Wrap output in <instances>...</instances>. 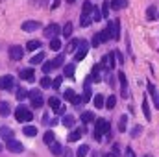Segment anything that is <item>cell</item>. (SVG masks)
Instances as JSON below:
<instances>
[{
    "label": "cell",
    "instance_id": "obj_1",
    "mask_svg": "<svg viewBox=\"0 0 159 157\" xmlns=\"http://www.w3.org/2000/svg\"><path fill=\"white\" fill-rule=\"evenodd\" d=\"M107 131H109V122H107L106 118H98L96 124H94V139L100 141V137H102L104 133H107Z\"/></svg>",
    "mask_w": 159,
    "mask_h": 157
},
{
    "label": "cell",
    "instance_id": "obj_2",
    "mask_svg": "<svg viewBox=\"0 0 159 157\" xmlns=\"http://www.w3.org/2000/svg\"><path fill=\"white\" fill-rule=\"evenodd\" d=\"M15 118H17V122H30L34 118V113L26 105H19L17 111H15Z\"/></svg>",
    "mask_w": 159,
    "mask_h": 157
},
{
    "label": "cell",
    "instance_id": "obj_3",
    "mask_svg": "<svg viewBox=\"0 0 159 157\" xmlns=\"http://www.w3.org/2000/svg\"><path fill=\"white\" fill-rule=\"evenodd\" d=\"M63 61H65V56H63V54H59L57 57H54L52 61H46V63L43 65V72H44V74H48V72H52L54 69H57V67H61V65H63Z\"/></svg>",
    "mask_w": 159,
    "mask_h": 157
},
{
    "label": "cell",
    "instance_id": "obj_4",
    "mask_svg": "<svg viewBox=\"0 0 159 157\" xmlns=\"http://www.w3.org/2000/svg\"><path fill=\"white\" fill-rule=\"evenodd\" d=\"M28 96H30V100H32V105H34L35 109H39L41 105L44 104V100H43V94H41V91H37V89L30 91V92H28Z\"/></svg>",
    "mask_w": 159,
    "mask_h": 157
},
{
    "label": "cell",
    "instance_id": "obj_5",
    "mask_svg": "<svg viewBox=\"0 0 159 157\" xmlns=\"http://www.w3.org/2000/svg\"><path fill=\"white\" fill-rule=\"evenodd\" d=\"M6 148H7L9 152H13V154H20V152H24V146H22V142L15 141L13 137L6 141Z\"/></svg>",
    "mask_w": 159,
    "mask_h": 157
},
{
    "label": "cell",
    "instance_id": "obj_6",
    "mask_svg": "<svg viewBox=\"0 0 159 157\" xmlns=\"http://www.w3.org/2000/svg\"><path fill=\"white\" fill-rule=\"evenodd\" d=\"M78 50H76V54H74V59L76 61H81V59H85V56H87V50H89V44L85 43V41L80 39L78 46H76Z\"/></svg>",
    "mask_w": 159,
    "mask_h": 157
},
{
    "label": "cell",
    "instance_id": "obj_7",
    "mask_svg": "<svg viewBox=\"0 0 159 157\" xmlns=\"http://www.w3.org/2000/svg\"><path fill=\"white\" fill-rule=\"evenodd\" d=\"M9 57L13 59V61H19V59H22V56H24V48L22 46H19V44H13V46H9Z\"/></svg>",
    "mask_w": 159,
    "mask_h": 157
},
{
    "label": "cell",
    "instance_id": "obj_8",
    "mask_svg": "<svg viewBox=\"0 0 159 157\" xmlns=\"http://www.w3.org/2000/svg\"><path fill=\"white\" fill-rule=\"evenodd\" d=\"M100 65H102V69H106V70H113V69H115V54H113V52H111V54H106Z\"/></svg>",
    "mask_w": 159,
    "mask_h": 157
},
{
    "label": "cell",
    "instance_id": "obj_9",
    "mask_svg": "<svg viewBox=\"0 0 159 157\" xmlns=\"http://www.w3.org/2000/svg\"><path fill=\"white\" fill-rule=\"evenodd\" d=\"M107 28L111 30L113 41H119L120 39V20H111V22H107Z\"/></svg>",
    "mask_w": 159,
    "mask_h": 157
},
{
    "label": "cell",
    "instance_id": "obj_10",
    "mask_svg": "<svg viewBox=\"0 0 159 157\" xmlns=\"http://www.w3.org/2000/svg\"><path fill=\"white\" fill-rule=\"evenodd\" d=\"M13 83H15L13 76H9V74L0 76V89H2V91H9V89H13Z\"/></svg>",
    "mask_w": 159,
    "mask_h": 157
},
{
    "label": "cell",
    "instance_id": "obj_11",
    "mask_svg": "<svg viewBox=\"0 0 159 157\" xmlns=\"http://www.w3.org/2000/svg\"><path fill=\"white\" fill-rule=\"evenodd\" d=\"M41 28V22L37 20H26L24 24H22V30L24 32H35V30H39Z\"/></svg>",
    "mask_w": 159,
    "mask_h": 157
},
{
    "label": "cell",
    "instance_id": "obj_12",
    "mask_svg": "<svg viewBox=\"0 0 159 157\" xmlns=\"http://www.w3.org/2000/svg\"><path fill=\"white\" fill-rule=\"evenodd\" d=\"M57 34H59V26H57V24H50V26L44 28V37H50V39H52V37H56Z\"/></svg>",
    "mask_w": 159,
    "mask_h": 157
},
{
    "label": "cell",
    "instance_id": "obj_13",
    "mask_svg": "<svg viewBox=\"0 0 159 157\" xmlns=\"http://www.w3.org/2000/svg\"><path fill=\"white\" fill-rule=\"evenodd\" d=\"M65 100H67V102H72V104H76V105L81 102L80 96H76V92H74L72 89H67V91H65Z\"/></svg>",
    "mask_w": 159,
    "mask_h": 157
},
{
    "label": "cell",
    "instance_id": "obj_14",
    "mask_svg": "<svg viewBox=\"0 0 159 157\" xmlns=\"http://www.w3.org/2000/svg\"><path fill=\"white\" fill-rule=\"evenodd\" d=\"M119 81H120V85H122V94H124V98H128V78H126L124 72H119Z\"/></svg>",
    "mask_w": 159,
    "mask_h": 157
},
{
    "label": "cell",
    "instance_id": "obj_15",
    "mask_svg": "<svg viewBox=\"0 0 159 157\" xmlns=\"http://www.w3.org/2000/svg\"><path fill=\"white\" fill-rule=\"evenodd\" d=\"M48 146H50V152H52V154H54L56 157H59L61 154H63V148H61V144H59V142L52 141V142H50Z\"/></svg>",
    "mask_w": 159,
    "mask_h": 157
},
{
    "label": "cell",
    "instance_id": "obj_16",
    "mask_svg": "<svg viewBox=\"0 0 159 157\" xmlns=\"http://www.w3.org/2000/svg\"><path fill=\"white\" fill-rule=\"evenodd\" d=\"M0 137H2L4 141L11 139V137H13V129H11V128H7V126H4V128L0 129Z\"/></svg>",
    "mask_w": 159,
    "mask_h": 157
},
{
    "label": "cell",
    "instance_id": "obj_17",
    "mask_svg": "<svg viewBox=\"0 0 159 157\" xmlns=\"http://www.w3.org/2000/svg\"><path fill=\"white\" fill-rule=\"evenodd\" d=\"M72 30H74V26H72V22H67V24H65V28L61 30V34H63V37H65V39H69V37L72 35Z\"/></svg>",
    "mask_w": 159,
    "mask_h": 157
},
{
    "label": "cell",
    "instance_id": "obj_18",
    "mask_svg": "<svg viewBox=\"0 0 159 157\" xmlns=\"http://www.w3.org/2000/svg\"><path fill=\"white\" fill-rule=\"evenodd\" d=\"M91 98H93V94H91V87H89V81H87V83H85V92H83V96H81V104H87Z\"/></svg>",
    "mask_w": 159,
    "mask_h": 157
},
{
    "label": "cell",
    "instance_id": "obj_19",
    "mask_svg": "<svg viewBox=\"0 0 159 157\" xmlns=\"http://www.w3.org/2000/svg\"><path fill=\"white\" fill-rule=\"evenodd\" d=\"M34 74H35L34 69H24L20 70V79H34Z\"/></svg>",
    "mask_w": 159,
    "mask_h": 157
},
{
    "label": "cell",
    "instance_id": "obj_20",
    "mask_svg": "<svg viewBox=\"0 0 159 157\" xmlns=\"http://www.w3.org/2000/svg\"><path fill=\"white\" fill-rule=\"evenodd\" d=\"M100 41H102V43L113 41V37H111V30H109V28H106L104 32H100Z\"/></svg>",
    "mask_w": 159,
    "mask_h": 157
},
{
    "label": "cell",
    "instance_id": "obj_21",
    "mask_svg": "<svg viewBox=\"0 0 159 157\" xmlns=\"http://www.w3.org/2000/svg\"><path fill=\"white\" fill-rule=\"evenodd\" d=\"M156 17H157V7H156V6H150V7L146 9V19L152 20V19H156Z\"/></svg>",
    "mask_w": 159,
    "mask_h": 157
},
{
    "label": "cell",
    "instance_id": "obj_22",
    "mask_svg": "<svg viewBox=\"0 0 159 157\" xmlns=\"http://www.w3.org/2000/svg\"><path fill=\"white\" fill-rule=\"evenodd\" d=\"M22 131H24L26 137H35L37 135V128H34V126H26V128H22Z\"/></svg>",
    "mask_w": 159,
    "mask_h": 157
},
{
    "label": "cell",
    "instance_id": "obj_23",
    "mask_svg": "<svg viewBox=\"0 0 159 157\" xmlns=\"http://www.w3.org/2000/svg\"><path fill=\"white\" fill-rule=\"evenodd\" d=\"M9 111H11L9 104H7V102H0V115H2V117H7Z\"/></svg>",
    "mask_w": 159,
    "mask_h": 157
},
{
    "label": "cell",
    "instance_id": "obj_24",
    "mask_svg": "<svg viewBox=\"0 0 159 157\" xmlns=\"http://www.w3.org/2000/svg\"><path fill=\"white\" fill-rule=\"evenodd\" d=\"M143 113H144L146 120H150V118H152V113H150V105H148V100H146V98L143 100Z\"/></svg>",
    "mask_w": 159,
    "mask_h": 157
},
{
    "label": "cell",
    "instance_id": "obj_25",
    "mask_svg": "<svg viewBox=\"0 0 159 157\" xmlns=\"http://www.w3.org/2000/svg\"><path fill=\"white\" fill-rule=\"evenodd\" d=\"M124 6H126V0H111V4H109L111 9H122Z\"/></svg>",
    "mask_w": 159,
    "mask_h": 157
},
{
    "label": "cell",
    "instance_id": "obj_26",
    "mask_svg": "<svg viewBox=\"0 0 159 157\" xmlns=\"http://www.w3.org/2000/svg\"><path fill=\"white\" fill-rule=\"evenodd\" d=\"M81 135H83V131H80V129L72 131V133L69 135V142H76V141H80V139H81Z\"/></svg>",
    "mask_w": 159,
    "mask_h": 157
},
{
    "label": "cell",
    "instance_id": "obj_27",
    "mask_svg": "<svg viewBox=\"0 0 159 157\" xmlns=\"http://www.w3.org/2000/svg\"><path fill=\"white\" fill-rule=\"evenodd\" d=\"M91 22H93V19H91L89 15H81V19H80V26L87 28V26H91Z\"/></svg>",
    "mask_w": 159,
    "mask_h": 157
},
{
    "label": "cell",
    "instance_id": "obj_28",
    "mask_svg": "<svg viewBox=\"0 0 159 157\" xmlns=\"http://www.w3.org/2000/svg\"><path fill=\"white\" fill-rule=\"evenodd\" d=\"M48 104H50V107H52L56 113H57V109L61 107V102H59V98H50V100H48Z\"/></svg>",
    "mask_w": 159,
    "mask_h": 157
},
{
    "label": "cell",
    "instance_id": "obj_29",
    "mask_svg": "<svg viewBox=\"0 0 159 157\" xmlns=\"http://www.w3.org/2000/svg\"><path fill=\"white\" fill-rule=\"evenodd\" d=\"M63 126H65V128H72V126H74V117H72V115H65V117H63Z\"/></svg>",
    "mask_w": 159,
    "mask_h": 157
},
{
    "label": "cell",
    "instance_id": "obj_30",
    "mask_svg": "<svg viewBox=\"0 0 159 157\" xmlns=\"http://www.w3.org/2000/svg\"><path fill=\"white\" fill-rule=\"evenodd\" d=\"M87 154H89V146L87 144H81L78 148V152H76V157H85Z\"/></svg>",
    "mask_w": 159,
    "mask_h": 157
},
{
    "label": "cell",
    "instance_id": "obj_31",
    "mask_svg": "<svg viewBox=\"0 0 159 157\" xmlns=\"http://www.w3.org/2000/svg\"><path fill=\"white\" fill-rule=\"evenodd\" d=\"M63 72H65L67 78H72V76H74V65H72V63H70V65H65Z\"/></svg>",
    "mask_w": 159,
    "mask_h": 157
},
{
    "label": "cell",
    "instance_id": "obj_32",
    "mask_svg": "<svg viewBox=\"0 0 159 157\" xmlns=\"http://www.w3.org/2000/svg\"><path fill=\"white\" fill-rule=\"evenodd\" d=\"M104 105H106L107 109H113V107L117 105V96H109L107 102H104Z\"/></svg>",
    "mask_w": 159,
    "mask_h": 157
},
{
    "label": "cell",
    "instance_id": "obj_33",
    "mask_svg": "<svg viewBox=\"0 0 159 157\" xmlns=\"http://www.w3.org/2000/svg\"><path fill=\"white\" fill-rule=\"evenodd\" d=\"M78 43H80V39H74V41H70V43L67 44V48H65V52H69V54H70V52H74V50H76V46H78Z\"/></svg>",
    "mask_w": 159,
    "mask_h": 157
},
{
    "label": "cell",
    "instance_id": "obj_34",
    "mask_svg": "<svg viewBox=\"0 0 159 157\" xmlns=\"http://www.w3.org/2000/svg\"><path fill=\"white\" fill-rule=\"evenodd\" d=\"M43 61H44V54H37V56H34V57L30 59L32 65H39V63H43Z\"/></svg>",
    "mask_w": 159,
    "mask_h": 157
},
{
    "label": "cell",
    "instance_id": "obj_35",
    "mask_svg": "<svg viewBox=\"0 0 159 157\" xmlns=\"http://www.w3.org/2000/svg\"><path fill=\"white\" fill-rule=\"evenodd\" d=\"M91 11H93V4H91V2H83L81 15H91Z\"/></svg>",
    "mask_w": 159,
    "mask_h": 157
},
{
    "label": "cell",
    "instance_id": "obj_36",
    "mask_svg": "<svg viewBox=\"0 0 159 157\" xmlns=\"http://www.w3.org/2000/svg\"><path fill=\"white\" fill-rule=\"evenodd\" d=\"M94 107H98V109L104 107V96H102V94H96V96H94Z\"/></svg>",
    "mask_w": 159,
    "mask_h": 157
},
{
    "label": "cell",
    "instance_id": "obj_37",
    "mask_svg": "<svg viewBox=\"0 0 159 157\" xmlns=\"http://www.w3.org/2000/svg\"><path fill=\"white\" fill-rule=\"evenodd\" d=\"M93 120H94V115H93V113H89V111H87V113H81V122H83V124L93 122Z\"/></svg>",
    "mask_w": 159,
    "mask_h": 157
},
{
    "label": "cell",
    "instance_id": "obj_38",
    "mask_svg": "<svg viewBox=\"0 0 159 157\" xmlns=\"http://www.w3.org/2000/svg\"><path fill=\"white\" fill-rule=\"evenodd\" d=\"M26 48H28V50H32V52H34V50H37V48H41V41H30V43L26 44Z\"/></svg>",
    "mask_w": 159,
    "mask_h": 157
},
{
    "label": "cell",
    "instance_id": "obj_39",
    "mask_svg": "<svg viewBox=\"0 0 159 157\" xmlns=\"http://www.w3.org/2000/svg\"><path fill=\"white\" fill-rule=\"evenodd\" d=\"M50 48H52V50H59V48H61V41L56 39V37H52V41H50Z\"/></svg>",
    "mask_w": 159,
    "mask_h": 157
},
{
    "label": "cell",
    "instance_id": "obj_40",
    "mask_svg": "<svg viewBox=\"0 0 159 157\" xmlns=\"http://www.w3.org/2000/svg\"><path fill=\"white\" fill-rule=\"evenodd\" d=\"M91 15H93V20H94V22H98V20L102 19V13H100V11H98L96 7H93V11H91Z\"/></svg>",
    "mask_w": 159,
    "mask_h": 157
},
{
    "label": "cell",
    "instance_id": "obj_41",
    "mask_svg": "<svg viewBox=\"0 0 159 157\" xmlns=\"http://www.w3.org/2000/svg\"><path fill=\"white\" fill-rule=\"evenodd\" d=\"M43 139H44V142H46V144H50L52 141H56V137H54V133H52V131H46Z\"/></svg>",
    "mask_w": 159,
    "mask_h": 157
},
{
    "label": "cell",
    "instance_id": "obj_42",
    "mask_svg": "<svg viewBox=\"0 0 159 157\" xmlns=\"http://www.w3.org/2000/svg\"><path fill=\"white\" fill-rule=\"evenodd\" d=\"M126 124H128V117H126V115H122V117H120V122H119V129H120V131H124V129H126Z\"/></svg>",
    "mask_w": 159,
    "mask_h": 157
},
{
    "label": "cell",
    "instance_id": "obj_43",
    "mask_svg": "<svg viewBox=\"0 0 159 157\" xmlns=\"http://www.w3.org/2000/svg\"><path fill=\"white\" fill-rule=\"evenodd\" d=\"M61 81H63V76H57V78L52 81V87H54L56 91H57V89H61Z\"/></svg>",
    "mask_w": 159,
    "mask_h": 157
},
{
    "label": "cell",
    "instance_id": "obj_44",
    "mask_svg": "<svg viewBox=\"0 0 159 157\" xmlns=\"http://www.w3.org/2000/svg\"><path fill=\"white\" fill-rule=\"evenodd\" d=\"M102 17H109V2L102 4Z\"/></svg>",
    "mask_w": 159,
    "mask_h": 157
},
{
    "label": "cell",
    "instance_id": "obj_45",
    "mask_svg": "<svg viewBox=\"0 0 159 157\" xmlns=\"http://www.w3.org/2000/svg\"><path fill=\"white\" fill-rule=\"evenodd\" d=\"M26 96H28V91H26V89H19V91H17V98H19V100H24Z\"/></svg>",
    "mask_w": 159,
    "mask_h": 157
},
{
    "label": "cell",
    "instance_id": "obj_46",
    "mask_svg": "<svg viewBox=\"0 0 159 157\" xmlns=\"http://www.w3.org/2000/svg\"><path fill=\"white\" fill-rule=\"evenodd\" d=\"M50 85H52V81H50V78H46V76H44V78L41 79V87H43V89H48Z\"/></svg>",
    "mask_w": 159,
    "mask_h": 157
},
{
    "label": "cell",
    "instance_id": "obj_47",
    "mask_svg": "<svg viewBox=\"0 0 159 157\" xmlns=\"http://www.w3.org/2000/svg\"><path fill=\"white\" fill-rule=\"evenodd\" d=\"M100 44H102V41H100V34H96V35L93 37V46L96 48V46H100Z\"/></svg>",
    "mask_w": 159,
    "mask_h": 157
},
{
    "label": "cell",
    "instance_id": "obj_48",
    "mask_svg": "<svg viewBox=\"0 0 159 157\" xmlns=\"http://www.w3.org/2000/svg\"><path fill=\"white\" fill-rule=\"evenodd\" d=\"M141 133H143V126H135V129L131 131L133 137H137V135H141Z\"/></svg>",
    "mask_w": 159,
    "mask_h": 157
},
{
    "label": "cell",
    "instance_id": "obj_49",
    "mask_svg": "<svg viewBox=\"0 0 159 157\" xmlns=\"http://www.w3.org/2000/svg\"><path fill=\"white\" fill-rule=\"evenodd\" d=\"M124 157H137V155H135V152H133L131 148H126V150H124Z\"/></svg>",
    "mask_w": 159,
    "mask_h": 157
},
{
    "label": "cell",
    "instance_id": "obj_50",
    "mask_svg": "<svg viewBox=\"0 0 159 157\" xmlns=\"http://www.w3.org/2000/svg\"><path fill=\"white\" fill-rule=\"evenodd\" d=\"M113 54H115V57H117V59H119L120 63H124V56H122V52H119V50H115V52H113Z\"/></svg>",
    "mask_w": 159,
    "mask_h": 157
},
{
    "label": "cell",
    "instance_id": "obj_51",
    "mask_svg": "<svg viewBox=\"0 0 159 157\" xmlns=\"http://www.w3.org/2000/svg\"><path fill=\"white\" fill-rule=\"evenodd\" d=\"M148 91H150V94L156 96V85H154V83H148Z\"/></svg>",
    "mask_w": 159,
    "mask_h": 157
},
{
    "label": "cell",
    "instance_id": "obj_52",
    "mask_svg": "<svg viewBox=\"0 0 159 157\" xmlns=\"http://www.w3.org/2000/svg\"><path fill=\"white\" fill-rule=\"evenodd\" d=\"M57 6H59V0H54V2H52V6H50V9H56Z\"/></svg>",
    "mask_w": 159,
    "mask_h": 157
},
{
    "label": "cell",
    "instance_id": "obj_53",
    "mask_svg": "<svg viewBox=\"0 0 159 157\" xmlns=\"http://www.w3.org/2000/svg\"><path fill=\"white\" fill-rule=\"evenodd\" d=\"M154 102H156V107L159 109V96H156V98H154Z\"/></svg>",
    "mask_w": 159,
    "mask_h": 157
},
{
    "label": "cell",
    "instance_id": "obj_54",
    "mask_svg": "<svg viewBox=\"0 0 159 157\" xmlns=\"http://www.w3.org/2000/svg\"><path fill=\"white\" fill-rule=\"evenodd\" d=\"M67 2H69V4H72V2H76V0H67Z\"/></svg>",
    "mask_w": 159,
    "mask_h": 157
},
{
    "label": "cell",
    "instance_id": "obj_55",
    "mask_svg": "<svg viewBox=\"0 0 159 157\" xmlns=\"http://www.w3.org/2000/svg\"><path fill=\"white\" fill-rule=\"evenodd\" d=\"M0 152H2V144H0Z\"/></svg>",
    "mask_w": 159,
    "mask_h": 157
},
{
    "label": "cell",
    "instance_id": "obj_56",
    "mask_svg": "<svg viewBox=\"0 0 159 157\" xmlns=\"http://www.w3.org/2000/svg\"><path fill=\"white\" fill-rule=\"evenodd\" d=\"M144 157H152V155H144Z\"/></svg>",
    "mask_w": 159,
    "mask_h": 157
}]
</instances>
